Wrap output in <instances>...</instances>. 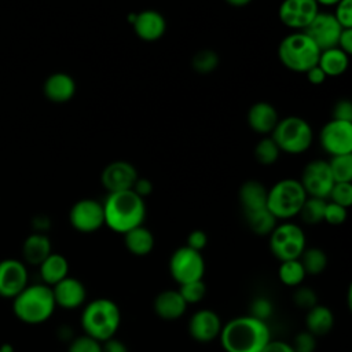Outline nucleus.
<instances>
[{
  "label": "nucleus",
  "mask_w": 352,
  "mask_h": 352,
  "mask_svg": "<svg viewBox=\"0 0 352 352\" xmlns=\"http://www.w3.org/2000/svg\"><path fill=\"white\" fill-rule=\"evenodd\" d=\"M219 338L224 352H261L271 341V331L267 322L242 315L224 323Z\"/></svg>",
  "instance_id": "1"
},
{
  "label": "nucleus",
  "mask_w": 352,
  "mask_h": 352,
  "mask_svg": "<svg viewBox=\"0 0 352 352\" xmlns=\"http://www.w3.org/2000/svg\"><path fill=\"white\" fill-rule=\"evenodd\" d=\"M103 205L104 226L117 234H125L129 230L142 226L146 219V204L132 190L109 192Z\"/></svg>",
  "instance_id": "2"
},
{
  "label": "nucleus",
  "mask_w": 352,
  "mask_h": 352,
  "mask_svg": "<svg viewBox=\"0 0 352 352\" xmlns=\"http://www.w3.org/2000/svg\"><path fill=\"white\" fill-rule=\"evenodd\" d=\"M121 309L116 301L99 297L87 302L81 312V329L85 336L103 342L116 336L121 326Z\"/></svg>",
  "instance_id": "3"
},
{
  "label": "nucleus",
  "mask_w": 352,
  "mask_h": 352,
  "mask_svg": "<svg viewBox=\"0 0 352 352\" xmlns=\"http://www.w3.org/2000/svg\"><path fill=\"white\" fill-rule=\"evenodd\" d=\"M56 308L52 289L44 283L28 285L12 298V311L15 316L28 324H40L47 322Z\"/></svg>",
  "instance_id": "4"
},
{
  "label": "nucleus",
  "mask_w": 352,
  "mask_h": 352,
  "mask_svg": "<svg viewBox=\"0 0 352 352\" xmlns=\"http://www.w3.org/2000/svg\"><path fill=\"white\" fill-rule=\"evenodd\" d=\"M320 50L304 33L293 32L282 38L278 45V58L280 63L297 73H305L318 63Z\"/></svg>",
  "instance_id": "5"
},
{
  "label": "nucleus",
  "mask_w": 352,
  "mask_h": 352,
  "mask_svg": "<svg viewBox=\"0 0 352 352\" xmlns=\"http://www.w3.org/2000/svg\"><path fill=\"white\" fill-rule=\"evenodd\" d=\"M307 194L300 180L286 177L267 190V208L278 220H289L298 214Z\"/></svg>",
  "instance_id": "6"
},
{
  "label": "nucleus",
  "mask_w": 352,
  "mask_h": 352,
  "mask_svg": "<svg viewBox=\"0 0 352 352\" xmlns=\"http://www.w3.org/2000/svg\"><path fill=\"white\" fill-rule=\"evenodd\" d=\"M271 138L280 153L301 154L311 147L314 132L308 121L298 116H289L278 121Z\"/></svg>",
  "instance_id": "7"
},
{
  "label": "nucleus",
  "mask_w": 352,
  "mask_h": 352,
  "mask_svg": "<svg viewBox=\"0 0 352 352\" xmlns=\"http://www.w3.org/2000/svg\"><path fill=\"white\" fill-rule=\"evenodd\" d=\"M268 236L270 250L279 261L300 258L301 253L307 248L305 232L298 224L289 220L276 224Z\"/></svg>",
  "instance_id": "8"
},
{
  "label": "nucleus",
  "mask_w": 352,
  "mask_h": 352,
  "mask_svg": "<svg viewBox=\"0 0 352 352\" xmlns=\"http://www.w3.org/2000/svg\"><path fill=\"white\" fill-rule=\"evenodd\" d=\"M169 274L179 286L202 279L205 274L202 253L186 245L177 248L169 258Z\"/></svg>",
  "instance_id": "9"
},
{
  "label": "nucleus",
  "mask_w": 352,
  "mask_h": 352,
  "mask_svg": "<svg viewBox=\"0 0 352 352\" xmlns=\"http://www.w3.org/2000/svg\"><path fill=\"white\" fill-rule=\"evenodd\" d=\"M319 142L330 157L352 154V122L331 118L322 126Z\"/></svg>",
  "instance_id": "10"
},
{
  "label": "nucleus",
  "mask_w": 352,
  "mask_h": 352,
  "mask_svg": "<svg viewBox=\"0 0 352 352\" xmlns=\"http://www.w3.org/2000/svg\"><path fill=\"white\" fill-rule=\"evenodd\" d=\"M70 226L82 234H92L104 226L102 202L92 198H82L70 208Z\"/></svg>",
  "instance_id": "11"
},
{
  "label": "nucleus",
  "mask_w": 352,
  "mask_h": 352,
  "mask_svg": "<svg viewBox=\"0 0 352 352\" xmlns=\"http://www.w3.org/2000/svg\"><path fill=\"white\" fill-rule=\"evenodd\" d=\"M300 183L307 197L327 199L334 184V179L331 176L327 161L314 160L308 162L302 169Z\"/></svg>",
  "instance_id": "12"
},
{
  "label": "nucleus",
  "mask_w": 352,
  "mask_h": 352,
  "mask_svg": "<svg viewBox=\"0 0 352 352\" xmlns=\"http://www.w3.org/2000/svg\"><path fill=\"white\" fill-rule=\"evenodd\" d=\"M319 12V6L315 0H283L278 10L280 22L293 29L302 32Z\"/></svg>",
  "instance_id": "13"
},
{
  "label": "nucleus",
  "mask_w": 352,
  "mask_h": 352,
  "mask_svg": "<svg viewBox=\"0 0 352 352\" xmlns=\"http://www.w3.org/2000/svg\"><path fill=\"white\" fill-rule=\"evenodd\" d=\"M341 30L342 28L331 12L319 11L302 32L316 44L320 51H323L337 47Z\"/></svg>",
  "instance_id": "14"
},
{
  "label": "nucleus",
  "mask_w": 352,
  "mask_h": 352,
  "mask_svg": "<svg viewBox=\"0 0 352 352\" xmlns=\"http://www.w3.org/2000/svg\"><path fill=\"white\" fill-rule=\"evenodd\" d=\"M28 268L15 258L0 261V297L14 298L28 286Z\"/></svg>",
  "instance_id": "15"
},
{
  "label": "nucleus",
  "mask_w": 352,
  "mask_h": 352,
  "mask_svg": "<svg viewBox=\"0 0 352 352\" xmlns=\"http://www.w3.org/2000/svg\"><path fill=\"white\" fill-rule=\"evenodd\" d=\"M136 168L124 160H117L110 164H107L100 175L102 186L109 192H117V191H125L132 190L133 183L138 179Z\"/></svg>",
  "instance_id": "16"
},
{
  "label": "nucleus",
  "mask_w": 352,
  "mask_h": 352,
  "mask_svg": "<svg viewBox=\"0 0 352 352\" xmlns=\"http://www.w3.org/2000/svg\"><path fill=\"white\" fill-rule=\"evenodd\" d=\"M223 327L221 318L213 309H198L188 320V334L197 342H212L219 338Z\"/></svg>",
  "instance_id": "17"
},
{
  "label": "nucleus",
  "mask_w": 352,
  "mask_h": 352,
  "mask_svg": "<svg viewBox=\"0 0 352 352\" xmlns=\"http://www.w3.org/2000/svg\"><path fill=\"white\" fill-rule=\"evenodd\" d=\"M51 289L56 307L63 309H77L82 307L87 300V289L84 283L73 276H66Z\"/></svg>",
  "instance_id": "18"
},
{
  "label": "nucleus",
  "mask_w": 352,
  "mask_h": 352,
  "mask_svg": "<svg viewBox=\"0 0 352 352\" xmlns=\"http://www.w3.org/2000/svg\"><path fill=\"white\" fill-rule=\"evenodd\" d=\"M132 26L140 40L157 41L166 30V21L164 15L155 10H143L133 15Z\"/></svg>",
  "instance_id": "19"
},
{
  "label": "nucleus",
  "mask_w": 352,
  "mask_h": 352,
  "mask_svg": "<svg viewBox=\"0 0 352 352\" xmlns=\"http://www.w3.org/2000/svg\"><path fill=\"white\" fill-rule=\"evenodd\" d=\"M187 302L180 296L179 290H164L158 293L153 302V309L155 315L166 322L180 319L187 309Z\"/></svg>",
  "instance_id": "20"
},
{
  "label": "nucleus",
  "mask_w": 352,
  "mask_h": 352,
  "mask_svg": "<svg viewBox=\"0 0 352 352\" xmlns=\"http://www.w3.org/2000/svg\"><path fill=\"white\" fill-rule=\"evenodd\" d=\"M43 92L48 100L54 103H65L74 96L76 81L70 74L56 72L47 77L43 85Z\"/></svg>",
  "instance_id": "21"
},
{
  "label": "nucleus",
  "mask_w": 352,
  "mask_h": 352,
  "mask_svg": "<svg viewBox=\"0 0 352 352\" xmlns=\"http://www.w3.org/2000/svg\"><path fill=\"white\" fill-rule=\"evenodd\" d=\"M278 121V110L268 102H256L248 111V125L252 131L260 135L271 133Z\"/></svg>",
  "instance_id": "22"
},
{
  "label": "nucleus",
  "mask_w": 352,
  "mask_h": 352,
  "mask_svg": "<svg viewBox=\"0 0 352 352\" xmlns=\"http://www.w3.org/2000/svg\"><path fill=\"white\" fill-rule=\"evenodd\" d=\"M267 187L258 180H246L239 187L238 198L243 214L267 208Z\"/></svg>",
  "instance_id": "23"
},
{
  "label": "nucleus",
  "mask_w": 352,
  "mask_h": 352,
  "mask_svg": "<svg viewBox=\"0 0 352 352\" xmlns=\"http://www.w3.org/2000/svg\"><path fill=\"white\" fill-rule=\"evenodd\" d=\"M52 253L51 241L45 234L33 232L30 234L22 245L23 261L30 265H40Z\"/></svg>",
  "instance_id": "24"
},
{
  "label": "nucleus",
  "mask_w": 352,
  "mask_h": 352,
  "mask_svg": "<svg viewBox=\"0 0 352 352\" xmlns=\"http://www.w3.org/2000/svg\"><path fill=\"white\" fill-rule=\"evenodd\" d=\"M124 245L131 254L143 257L153 252L155 238L153 232L142 224L124 234Z\"/></svg>",
  "instance_id": "25"
},
{
  "label": "nucleus",
  "mask_w": 352,
  "mask_h": 352,
  "mask_svg": "<svg viewBox=\"0 0 352 352\" xmlns=\"http://www.w3.org/2000/svg\"><path fill=\"white\" fill-rule=\"evenodd\" d=\"M38 272L41 283L52 287L66 276H69V261L60 253H51L40 265Z\"/></svg>",
  "instance_id": "26"
},
{
  "label": "nucleus",
  "mask_w": 352,
  "mask_h": 352,
  "mask_svg": "<svg viewBox=\"0 0 352 352\" xmlns=\"http://www.w3.org/2000/svg\"><path fill=\"white\" fill-rule=\"evenodd\" d=\"M334 326L333 311L322 304H316L307 311L305 315V330L312 333L315 337L326 336Z\"/></svg>",
  "instance_id": "27"
},
{
  "label": "nucleus",
  "mask_w": 352,
  "mask_h": 352,
  "mask_svg": "<svg viewBox=\"0 0 352 352\" xmlns=\"http://www.w3.org/2000/svg\"><path fill=\"white\" fill-rule=\"evenodd\" d=\"M349 65V55L341 51L338 47L320 51L318 66L326 74V77H338L344 74Z\"/></svg>",
  "instance_id": "28"
},
{
  "label": "nucleus",
  "mask_w": 352,
  "mask_h": 352,
  "mask_svg": "<svg viewBox=\"0 0 352 352\" xmlns=\"http://www.w3.org/2000/svg\"><path fill=\"white\" fill-rule=\"evenodd\" d=\"M243 216H245V220H246L249 228L254 234L261 235V236L270 235L278 224V219L268 210V208H264L257 212L246 213Z\"/></svg>",
  "instance_id": "29"
},
{
  "label": "nucleus",
  "mask_w": 352,
  "mask_h": 352,
  "mask_svg": "<svg viewBox=\"0 0 352 352\" xmlns=\"http://www.w3.org/2000/svg\"><path fill=\"white\" fill-rule=\"evenodd\" d=\"M305 276V270L298 258L280 261L278 267V278L285 286L297 287L304 282Z\"/></svg>",
  "instance_id": "30"
},
{
  "label": "nucleus",
  "mask_w": 352,
  "mask_h": 352,
  "mask_svg": "<svg viewBox=\"0 0 352 352\" xmlns=\"http://www.w3.org/2000/svg\"><path fill=\"white\" fill-rule=\"evenodd\" d=\"M305 270L307 275H319L322 274L329 263L327 254L320 248H305L298 258Z\"/></svg>",
  "instance_id": "31"
},
{
  "label": "nucleus",
  "mask_w": 352,
  "mask_h": 352,
  "mask_svg": "<svg viewBox=\"0 0 352 352\" xmlns=\"http://www.w3.org/2000/svg\"><path fill=\"white\" fill-rule=\"evenodd\" d=\"M326 202H327V199L307 197L300 212H298V216L307 224H311V226L319 224L323 221Z\"/></svg>",
  "instance_id": "32"
},
{
  "label": "nucleus",
  "mask_w": 352,
  "mask_h": 352,
  "mask_svg": "<svg viewBox=\"0 0 352 352\" xmlns=\"http://www.w3.org/2000/svg\"><path fill=\"white\" fill-rule=\"evenodd\" d=\"M334 183L352 180V154L330 157L327 161Z\"/></svg>",
  "instance_id": "33"
},
{
  "label": "nucleus",
  "mask_w": 352,
  "mask_h": 352,
  "mask_svg": "<svg viewBox=\"0 0 352 352\" xmlns=\"http://www.w3.org/2000/svg\"><path fill=\"white\" fill-rule=\"evenodd\" d=\"M279 148L272 138H263L254 146V158L261 165H272L279 158Z\"/></svg>",
  "instance_id": "34"
},
{
  "label": "nucleus",
  "mask_w": 352,
  "mask_h": 352,
  "mask_svg": "<svg viewBox=\"0 0 352 352\" xmlns=\"http://www.w3.org/2000/svg\"><path fill=\"white\" fill-rule=\"evenodd\" d=\"M191 66L199 74H209L219 66V55L209 48L201 50L192 56Z\"/></svg>",
  "instance_id": "35"
},
{
  "label": "nucleus",
  "mask_w": 352,
  "mask_h": 352,
  "mask_svg": "<svg viewBox=\"0 0 352 352\" xmlns=\"http://www.w3.org/2000/svg\"><path fill=\"white\" fill-rule=\"evenodd\" d=\"M177 290H179L180 296L183 297V300L187 302V305L198 304L206 296V285H205L204 279L180 285Z\"/></svg>",
  "instance_id": "36"
},
{
  "label": "nucleus",
  "mask_w": 352,
  "mask_h": 352,
  "mask_svg": "<svg viewBox=\"0 0 352 352\" xmlns=\"http://www.w3.org/2000/svg\"><path fill=\"white\" fill-rule=\"evenodd\" d=\"M329 199H330V202H334V204L348 209L352 205V184H351V182L334 183L330 190Z\"/></svg>",
  "instance_id": "37"
},
{
  "label": "nucleus",
  "mask_w": 352,
  "mask_h": 352,
  "mask_svg": "<svg viewBox=\"0 0 352 352\" xmlns=\"http://www.w3.org/2000/svg\"><path fill=\"white\" fill-rule=\"evenodd\" d=\"M293 301L294 304L301 308V309H311L312 307H315L318 302V294L314 289L308 287V286H297L296 292L293 294Z\"/></svg>",
  "instance_id": "38"
},
{
  "label": "nucleus",
  "mask_w": 352,
  "mask_h": 352,
  "mask_svg": "<svg viewBox=\"0 0 352 352\" xmlns=\"http://www.w3.org/2000/svg\"><path fill=\"white\" fill-rule=\"evenodd\" d=\"M274 312V305L271 302V300H268L267 297H256L252 300L250 302V312L249 315L253 318H257L260 320L267 322Z\"/></svg>",
  "instance_id": "39"
},
{
  "label": "nucleus",
  "mask_w": 352,
  "mask_h": 352,
  "mask_svg": "<svg viewBox=\"0 0 352 352\" xmlns=\"http://www.w3.org/2000/svg\"><path fill=\"white\" fill-rule=\"evenodd\" d=\"M67 352H102V342L82 334L70 341Z\"/></svg>",
  "instance_id": "40"
},
{
  "label": "nucleus",
  "mask_w": 352,
  "mask_h": 352,
  "mask_svg": "<svg viewBox=\"0 0 352 352\" xmlns=\"http://www.w3.org/2000/svg\"><path fill=\"white\" fill-rule=\"evenodd\" d=\"M348 216V209L344 206H340L334 202L327 201L326 208H324V216L323 221H326L330 226H340L346 220Z\"/></svg>",
  "instance_id": "41"
},
{
  "label": "nucleus",
  "mask_w": 352,
  "mask_h": 352,
  "mask_svg": "<svg viewBox=\"0 0 352 352\" xmlns=\"http://www.w3.org/2000/svg\"><path fill=\"white\" fill-rule=\"evenodd\" d=\"M336 21L342 29H352V0H341L334 6Z\"/></svg>",
  "instance_id": "42"
},
{
  "label": "nucleus",
  "mask_w": 352,
  "mask_h": 352,
  "mask_svg": "<svg viewBox=\"0 0 352 352\" xmlns=\"http://www.w3.org/2000/svg\"><path fill=\"white\" fill-rule=\"evenodd\" d=\"M292 346L294 352H315L316 337L308 330H302L294 336Z\"/></svg>",
  "instance_id": "43"
},
{
  "label": "nucleus",
  "mask_w": 352,
  "mask_h": 352,
  "mask_svg": "<svg viewBox=\"0 0 352 352\" xmlns=\"http://www.w3.org/2000/svg\"><path fill=\"white\" fill-rule=\"evenodd\" d=\"M333 118L341 121L352 122V103L348 99H341L336 102L333 107Z\"/></svg>",
  "instance_id": "44"
},
{
  "label": "nucleus",
  "mask_w": 352,
  "mask_h": 352,
  "mask_svg": "<svg viewBox=\"0 0 352 352\" xmlns=\"http://www.w3.org/2000/svg\"><path fill=\"white\" fill-rule=\"evenodd\" d=\"M206 245H208V235L205 231L194 230L187 235L186 246H188L197 252H201L202 249H205Z\"/></svg>",
  "instance_id": "45"
},
{
  "label": "nucleus",
  "mask_w": 352,
  "mask_h": 352,
  "mask_svg": "<svg viewBox=\"0 0 352 352\" xmlns=\"http://www.w3.org/2000/svg\"><path fill=\"white\" fill-rule=\"evenodd\" d=\"M153 188H154V186H153V183H151L150 179H147V177H139V176H138L136 182L133 183L132 191L136 192L139 197H142V198L144 199L146 197H148V195L153 192Z\"/></svg>",
  "instance_id": "46"
},
{
  "label": "nucleus",
  "mask_w": 352,
  "mask_h": 352,
  "mask_svg": "<svg viewBox=\"0 0 352 352\" xmlns=\"http://www.w3.org/2000/svg\"><path fill=\"white\" fill-rule=\"evenodd\" d=\"M337 47L346 55L352 54V29H342L338 37Z\"/></svg>",
  "instance_id": "47"
},
{
  "label": "nucleus",
  "mask_w": 352,
  "mask_h": 352,
  "mask_svg": "<svg viewBox=\"0 0 352 352\" xmlns=\"http://www.w3.org/2000/svg\"><path fill=\"white\" fill-rule=\"evenodd\" d=\"M261 352H294L292 344L282 340H272L264 346Z\"/></svg>",
  "instance_id": "48"
},
{
  "label": "nucleus",
  "mask_w": 352,
  "mask_h": 352,
  "mask_svg": "<svg viewBox=\"0 0 352 352\" xmlns=\"http://www.w3.org/2000/svg\"><path fill=\"white\" fill-rule=\"evenodd\" d=\"M102 352H129L128 346L118 338L113 337L102 342Z\"/></svg>",
  "instance_id": "49"
},
{
  "label": "nucleus",
  "mask_w": 352,
  "mask_h": 352,
  "mask_svg": "<svg viewBox=\"0 0 352 352\" xmlns=\"http://www.w3.org/2000/svg\"><path fill=\"white\" fill-rule=\"evenodd\" d=\"M305 76H307V80L312 84V85H320L324 82V80L327 78L326 74L322 72V69L318 66V63L315 66H312L311 69H308L305 72Z\"/></svg>",
  "instance_id": "50"
},
{
  "label": "nucleus",
  "mask_w": 352,
  "mask_h": 352,
  "mask_svg": "<svg viewBox=\"0 0 352 352\" xmlns=\"http://www.w3.org/2000/svg\"><path fill=\"white\" fill-rule=\"evenodd\" d=\"M33 224V228H34V232H41V234H45V231L51 227V220L44 216V214H38L33 219L32 221Z\"/></svg>",
  "instance_id": "51"
},
{
  "label": "nucleus",
  "mask_w": 352,
  "mask_h": 352,
  "mask_svg": "<svg viewBox=\"0 0 352 352\" xmlns=\"http://www.w3.org/2000/svg\"><path fill=\"white\" fill-rule=\"evenodd\" d=\"M226 1L234 7H243V6H248L252 0H226Z\"/></svg>",
  "instance_id": "52"
},
{
  "label": "nucleus",
  "mask_w": 352,
  "mask_h": 352,
  "mask_svg": "<svg viewBox=\"0 0 352 352\" xmlns=\"http://www.w3.org/2000/svg\"><path fill=\"white\" fill-rule=\"evenodd\" d=\"M315 1L318 3V6L319 4H322V6H336L341 0H315Z\"/></svg>",
  "instance_id": "53"
},
{
  "label": "nucleus",
  "mask_w": 352,
  "mask_h": 352,
  "mask_svg": "<svg viewBox=\"0 0 352 352\" xmlns=\"http://www.w3.org/2000/svg\"><path fill=\"white\" fill-rule=\"evenodd\" d=\"M0 352H1V351H0Z\"/></svg>",
  "instance_id": "54"
}]
</instances>
